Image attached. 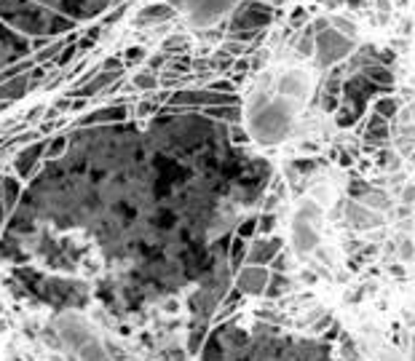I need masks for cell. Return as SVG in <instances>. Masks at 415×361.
<instances>
[{
  "label": "cell",
  "instance_id": "6da1fadb",
  "mask_svg": "<svg viewBox=\"0 0 415 361\" xmlns=\"http://www.w3.org/2000/svg\"><path fill=\"white\" fill-rule=\"evenodd\" d=\"M241 0H182V11L187 13L193 27H212L217 25L228 11L239 8Z\"/></svg>",
  "mask_w": 415,
  "mask_h": 361
},
{
  "label": "cell",
  "instance_id": "7a4b0ae2",
  "mask_svg": "<svg viewBox=\"0 0 415 361\" xmlns=\"http://www.w3.org/2000/svg\"><path fill=\"white\" fill-rule=\"evenodd\" d=\"M357 49V43L351 35H343L337 32L335 27L324 30V32H316V59H319L321 67H330L335 62H340L343 56Z\"/></svg>",
  "mask_w": 415,
  "mask_h": 361
},
{
  "label": "cell",
  "instance_id": "3957f363",
  "mask_svg": "<svg viewBox=\"0 0 415 361\" xmlns=\"http://www.w3.org/2000/svg\"><path fill=\"white\" fill-rule=\"evenodd\" d=\"M271 19H273V8L268 3H263V0H241L230 30L233 32H241V30H263L266 25H271Z\"/></svg>",
  "mask_w": 415,
  "mask_h": 361
},
{
  "label": "cell",
  "instance_id": "277c9868",
  "mask_svg": "<svg viewBox=\"0 0 415 361\" xmlns=\"http://www.w3.org/2000/svg\"><path fill=\"white\" fill-rule=\"evenodd\" d=\"M266 281H268V270L263 265H249L241 270V279H239V286L241 292H263L266 289Z\"/></svg>",
  "mask_w": 415,
  "mask_h": 361
},
{
  "label": "cell",
  "instance_id": "5b68a950",
  "mask_svg": "<svg viewBox=\"0 0 415 361\" xmlns=\"http://www.w3.org/2000/svg\"><path fill=\"white\" fill-rule=\"evenodd\" d=\"M279 249H281L279 239L254 241L252 249H249V265H266V262H271L273 257H279Z\"/></svg>",
  "mask_w": 415,
  "mask_h": 361
},
{
  "label": "cell",
  "instance_id": "8992f818",
  "mask_svg": "<svg viewBox=\"0 0 415 361\" xmlns=\"http://www.w3.org/2000/svg\"><path fill=\"white\" fill-rule=\"evenodd\" d=\"M361 72L373 80V83H378L380 89H386V91L391 89V83H394V75H391V72H388L383 65H367L364 70H361Z\"/></svg>",
  "mask_w": 415,
  "mask_h": 361
},
{
  "label": "cell",
  "instance_id": "52a82bcc",
  "mask_svg": "<svg viewBox=\"0 0 415 361\" xmlns=\"http://www.w3.org/2000/svg\"><path fill=\"white\" fill-rule=\"evenodd\" d=\"M375 113H378V115H380V118H394V115H397V102H394V99H375Z\"/></svg>",
  "mask_w": 415,
  "mask_h": 361
},
{
  "label": "cell",
  "instance_id": "ba28073f",
  "mask_svg": "<svg viewBox=\"0 0 415 361\" xmlns=\"http://www.w3.org/2000/svg\"><path fill=\"white\" fill-rule=\"evenodd\" d=\"M386 137V118H380L378 113H375L373 123H370V132H367V139L375 142V139H383Z\"/></svg>",
  "mask_w": 415,
  "mask_h": 361
},
{
  "label": "cell",
  "instance_id": "9c48e42d",
  "mask_svg": "<svg viewBox=\"0 0 415 361\" xmlns=\"http://www.w3.org/2000/svg\"><path fill=\"white\" fill-rule=\"evenodd\" d=\"M330 25H333L337 32H343V35H351V38L357 35V27L351 25L346 16H333V19H330Z\"/></svg>",
  "mask_w": 415,
  "mask_h": 361
},
{
  "label": "cell",
  "instance_id": "30bf717a",
  "mask_svg": "<svg viewBox=\"0 0 415 361\" xmlns=\"http://www.w3.org/2000/svg\"><path fill=\"white\" fill-rule=\"evenodd\" d=\"M314 40H316V35H314V30H311V32H308L306 38L300 40L297 51L303 53V56H314V51H316V43H314Z\"/></svg>",
  "mask_w": 415,
  "mask_h": 361
},
{
  "label": "cell",
  "instance_id": "8fae6325",
  "mask_svg": "<svg viewBox=\"0 0 415 361\" xmlns=\"http://www.w3.org/2000/svg\"><path fill=\"white\" fill-rule=\"evenodd\" d=\"M257 225H260V220L257 217H249L247 222H241V227H239V239H249V236H254L257 233Z\"/></svg>",
  "mask_w": 415,
  "mask_h": 361
},
{
  "label": "cell",
  "instance_id": "7c38bea8",
  "mask_svg": "<svg viewBox=\"0 0 415 361\" xmlns=\"http://www.w3.org/2000/svg\"><path fill=\"white\" fill-rule=\"evenodd\" d=\"M241 260H244V239H236L233 246H230V265L236 267Z\"/></svg>",
  "mask_w": 415,
  "mask_h": 361
},
{
  "label": "cell",
  "instance_id": "4fadbf2b",
  "mask_svg": "<svg viewBox=\"0 0 415 361\" xmlns=\"http://www.w3.org/2000/svg\"><path fill=\"white\" fill-rule=\"evenodd\" d=\"M330 19H324V16H319V19H316V22H314V27H311V30H314V35H316V32H324V30H330Z\"/></svg>",
  "mask_w": 415,
  "mask_h": 361
},
{
  "label": "cell",
  "instance_id": "5bb4252c",
  "mask_svg": "<svg viewBox=\"0 0 415 361\" xmlns=\"http://www.w3.org/2000/svg\"><path fill=\"white\" fill-rule=\"evenodd\" d=\"M303 16H306V11H303V8H297V11H295V16H292V19H290V22H292L295 27H297V25H303V22H300Z\"/></svg>",
  "mask_w": 415,
  "mask_h": 361
},
{
  "label": "cell",
  "instance_id": "9a60e30c",
  "mask_svg": "<svg viewBox=\"0 0 415 361\" xmlns=\"http://www.w3.org/2000/svg\"><path fill=\"white\" fill-rule=\"evenodd\" d=\"M271 227H273V217H263V222H260V230H271Z\"/></svg>",
  "mask_w": 415,
  "mask_h": 361
}]
</instances>
